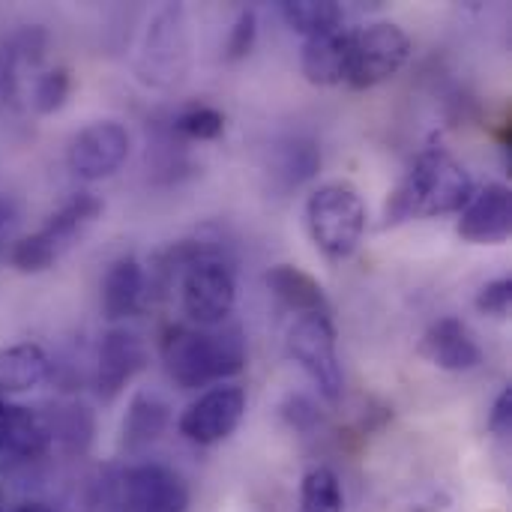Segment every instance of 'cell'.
Wrapping results in <instances>:
<instances>
[{
	"label": "cell",
	"mask_w": 512,
	"mask_h": 512,
	"mask_svg": "<svg viewBox=\"0 0 512 512\" xmlns=\"http://www.w3.org/2000/svg\"><path fill=\"white\" fill-rule=\"evenodd\" d=\"M147 294V276L144 267L138 264V258L126 255L117 258L105 279H102V312L108 321H126L132 318Z\"/></svg>",
	"instance_id": "cell-18"
},
{
	"label": "cell",
	"mask_w": 512,
	"mask_h": 512,
	"mask_svg": "<svg viewBox=\"0 0 512 512\" xmlns=\"http://www.w3.org/2000/svg\"><path fill=\"white\" fill-rule=\"evenodd\" d=\"M51 447V432L45 417L30 408L9 405L0 423V459L30 462L39 459Z\"/></svg>",
	"instance_id": "cell-16"
},
{
	"label": "cell",
	"mask_w": 512,
	"mask_h": 512,
	"mask_svg": "<svg viewBox=\"0 0 512 512\" xmlns=\"http://www.w3.org/2000/svg\"><path fill=\"white\" fill-rule=\"evenodd\" d=\"M189 72V21L183 6H165L144 30L135 57V75L144 87L171 90Z\"/></svg>",
	"instance_id": "cell-5"
},
{
	"label": "cell",
	"mask_w": 512,
	"mask_h": 512,
	"mask_svg": "<svg viewBox=\"0 0 512 512\" xmlns=\"http://www.w3.org/2000/svg\"><path fill=\"white\" fill-rule=\"evenodd\" d=\"M342 483L330 468H312L300 486V512H342Z\"/></svg>",
	"instance_id": "cell-23"
},
{
	"label": "cell",
	"mask_w": 512,
	"mask_h": 512,
	"mask_svg": "<svg viewBox=\"0 0 512 512\" xmlns=\"http://www.w3.org/2000/svg\"><path fill=\"white\" fill-rule=\"evenodd\" d=\"M246 414V393L243 387H213L198 396L180 417V432L201 447H213L234 435Z\"/></svg>",
	"instance_id": "cell-11"
},
{
	"label": "cell",
	"mask_w": 512,
	"mask_h": 512,
	"mask_svg": "<svg viewBox=\"0 0 512 512\" xmlns=\"http://www.w3.org/2000/svg\"><path fill=\"white\" fill-rule=\"evenodd\" d=\"M21 222V207L12 195L0 192V255L12 249L15 243V231Z\"/></svg>",
	"instance_id": "cell-30"
},
{
	"label": "cell",
	"mask_w": 512,
	"mask_h": 512,
	"mask_svg": "<svg viewBox=\"0 0 512 512\" xmlns=\"http://www.w3.org/2000/svg\"><path fill=\"white\" fill-rule=\"evenodd\" d=\"M279 12H282L285 24L294 33H303L306 39L342 30V18H345L342 6L336 0H282Z\"/></svg>",
	"instance_id": "cell-22"
},
{
	"label": "cell",
	"mask_w": 512,
	"mask_h": 512,
	"mask_svg": "<svg viewBox=\"0 0 512 512\" xmlns=\"http://www.w3.org/2000/svg\"><path fill=\"white\" fill-rule=\"evenodd\" d=\"M72 93V75L66 66H54V69H42L36 75V81L30 84V105L36 114L48 117L54 111H60L66 105Z\"/></svg>",
	"instance_id": "cell-26"
},
{
	"label": "cell",
	"mask_w": 512,
	"mask_h": 512,
	"mask_svg": "<svg viewBox=\"0 0 512 512\" xmlns=\"http://www.w3.org/2000/svg\"><path fill=\"white\" fill-rule=\"evenodd\" d=\"M189 489L165 465L126 468L108 489V512H186Z\"/></svg>",
	"instance_id": "cell-8"
},
{
	"label": "cell",
	"mask_w": 512,
	"mask_h": 512,
	"mask_svg": "<svg viewBox=\"0 0 512 512\" xmlns=\"http://www.w3.org/2000/svg\"><path fill=\"white\" fill-rule=\"evenodd\" d=\"M411 57V36L393 21H375L363 30H351V66L348 84L369 90L390 81Z\"/></svg>",
	"instance_id": "cell-7"
},
{
	"label": "cell",
	"mask_w": 512,
	"mask_h": 512,
	"mask_svg": "<svg viewBox=\"0 0 512 512\" xmlns=\"http://www.w3.org/2000/svg\"><path fill=\"white\" fill-rule=\"evenodd\" d=\"M351 66V30H333L306 39L303 45V75L312 84L333 87L348 81Z\"/></svg>",
	"instance_id": "cell-17"
},
{
	"label": "cell",
	"mask_w": 512,
	"mask_h": 512,
	"mask_svg": "<svg viewBox=\"0 0 512 512\" xmlns=\"http://www.w3.org/2000/svg\"><path fill=\"white\" fill-rule=\"evenodd\" d=\"M270 294L288 306L291 312H300V315H330V300L324 294V285L309 276L306 270L300 267H291V264H279L273 267L267 276H264Z\"/></svg>",
	"instance_id": "cell-19"
},
{
	"label": "cell",
	"mask_w": 512,
	"mask_h": 512,
	"mask_svg": "<svg viewBox=\"0 0 512 512\" xmlns=\"http://www.w3.org/2000/svg\"><path fill=\"white\" fill-rule=\"evenodd\" d=\"M264 171L270 177V189L288 195L321 171V147L309 135H285L270 144Z\"/></svg>",
	"instance_id": "cell-14"
},
{
	"label": "cell",
	"mask_w": 512,
	"mask_h": 512,
	"mask_svg": "<svg viewBox=\"0 0 512 512\" xmlns=\"http://www.w3.org/2000/svg\"><path fill=\"white\" fill-rule=\"evenodd\" d=\"M288 354L327 402L336 405L342 399L345 375L336 354V330L330 315H300L288 330Z\"/></svg>",
	"instance_id": "cell-6"
},
{
	"label": "cell",
	"mask_w": 512,
	"mask_h": 512,
	"mask_svg": "<svg viewBox=\"0 0 512 512\" xmlns=\"http://www.w3.org/2000/svg\"><path fill=\"white\" fill-rule=\"evenodd\" d=\"M129 156V132L117 120H96L78 129L69 141L66 162L78 180H105Z\"/></svg>",
	"instance_id": "cell-10"
},
{
	"label": "cell",
	"mask_w": 512,
	"mask_h": 512,
	"mask_svg": "<svg viewBox=\"0 0 512 512\" xmlns=\"http://www.w3.org/2000/svg\"><path fill=\"white\" fill-rule=\"evenodd\" d=\"M512 303V279L504 276V279H495V282H486L474 300V306L483 312V315H495V318H504L510 312Z\"/></svg>",
	"instance_id": "cell-28"
},
{
	"label": "cell",
	"mask_w": 512,
	"mask_h": 512,
	"mask_svg": "<svg viewBox=\"0 0 512 512\" xmlns=\"http://www.w3.org/2000/svg\"><path fill=\"white\" fill-rule=\"evenodd\" d=\"M102 210H105L102 198H96L93 192H78L39 231L18 237L12 243L9 264L24 276L45 273L87 234V228L102 216Z\"/></svg>",
	"instance_id": "cell-3"
},
{
	"label": "cell",
	"mask_w": 512,
	"mask_h": 512,
	"mask_svg": "<svg viewBox=\"0 0 512 512\" xmlns=\"http://www.w3.org/2000/svg\"><path fill=\"white\" fill-rule=\"evenodd\" d=\"M147 366V348L141 342L138 333L126 330V327H111L102 342H99V354H96V393L102 402H114L126 384Z\"/></svg>",
	"instance_id": "cell-12"
},
{
	"label": "cell",
	"mask_w": 512,
	"mask_h": 512,
	"mask_svg": "<svg viewBox=\"0 0 512 512\" xmlns=\"http://www.w3.org/2000/svg\"><path fill=\"white\" fill-rule=\"evenodd\" d=\"M171 132L180 141H216L225 132V114L210 105H189L174 114Z\"/></svg>",
	"instance_id": "cell-24"
},
{
	"label": "cell",
	"mask_w": 512,
	"mask_h": 512,
	"mask_svg": "<svg viewBox=\"0 0 512 512\" xmlns=\"http://www.w3.org/2000/svg\"><path fill=\"white\" fill-rule=\"evenodd\" d=\"M48 423V432H51V441H60L66 450L72 453H81L87 450L90 438H93V417L84 405H69V408H60L54 414V420H45Z\"/></svg>",
	"instance_id": "cell-25"
},
{
	"label": "cell",
	"mask_w": 512,
	"mask_h": 512,
	"mask_svg": "<svg viewBox=\"0 0 512 512\" xmlns=\"http://www.w3.org/2000/svg\"><path fill=\"white\" fill-rule=\"evenodd\" d=\"M474 198V180L462 162L441 144L426 147L408 174L393 189L384 207V228L405 225L411 219H432L465 210Z\"/></svg>",
	"instance_id": "cell-1"
},
{
	"label": "cell",
	"mask_w": 512,
	"mask_h": 512,
	"mask_svg": "<svg viewBox=\"0 0 512 512\" xmlns=\"http://www.w3.org/2000/svg\"><path fill=\"white\" fill-rule=\"evenodd\" d=\"M512 429V390H504L489 414V432L498 438H507Z\"/></svg>",
	"instance_id": "cell-31"
},
{
	"label": "cell",
	"mask_w": 512,
	"mask_h": 512,
	"mask_svg": "<svg viewBox=\"0 0 512 512\" xmlns=\"http://www.w3.org/2000/svg\"><path fill=\"white\" fill-rule=\"evenodd\" d=\"M180 297L183 312L198 327H216L222 324L237 300L234 276L222 258H204L183 270L180 279Z\"/></svg>",
	"instance_id": "cell-9"
},
{
	"label": "cell",
	"mask_w": 512,
	"mask_h": 512,
	"mask_svg": "<svg viewBox=\"0 0 512 512\" xmlns=\"http://www.w3.org/2000/svg\"><path fill=\"white\" fill-rule=\"evenodd\" d=\"M168 426V405L159 396L138 393L123 417V447L126 450H141L153 444Z\"/></svg>",
	"instance_id": "cell-21"
},
{
	"label": "cell",
	"mask_w": 512,
	"mask_h": 512,
	"mask_svg": "<svg viewBox=\"0 0 512 512\" xmlns=\"http://www.w3.org/2000/svg\"><path fill=\"white\" fill-rule=\"evenodd\" d=\"M162 360L177 387L198 390L234 378L246 369V339L237 327L228 330L171 327L162 342Z\"/></svg>",
	"instance_id": "cell-2"
},
{
	"label": "cell",
	"mask_w": 512,
	"mask_h": 512,
	"mask_svg": "<svg viewBox=\"0 0 512 512\" xmlns=\"http://www.w3.org/2000/svg\"><path fill=\"white\" fill-rule=\"evenodd\" d=\"M512 231V195L504 183H489L462 210L459 237L477 246L507 243Z\"/></svg>",
	"instance_id": "cell-13"
},
{
	"label": "cell",
	"mask_w": 512,
	"mask_h": 512,
	"mask_svg": "<svg viewBox=\"0 0 512 512\" xmlns=\"http://www.w3.org/2000/svg\"><path fill=\"white\" fill-rule=\"evenodd\" d=\"M255 39H258V18H255L252 9H243V12L237 15V21L231 24L228 42H225V60H228V63L243 60V57L255 48Z\"/></svg>",
	"instance_id": "cell-27"
},
{
	"label": "cell",
	"mask_w": 512,
	"mask_h": 512,
	"mask_svg": "<svg viewBox=\"0 0 512 512\" xmlns=\"http://www.w3.org/2000/svg\"><path fill=\"white\" fill-rule=\"evenodd\" d=\"M282 420H285L291 429H297V432H309V429L321 420V411H318V405H315L309 396L294 393V396H288V399L282 402Z\"/></svg>",
	"instance_id": "cell-29"
},
{
	"label": "cell",
	"mask_w": 512,
	"mask_h": 512,
	"mask_svg": "<svg viewBox=\"0 0 512 512\" xmlns=\"http://www.w3.org/2000/svg\"><path fill=\"white\" fill-rule=\"evenodd\" d=\"M12 512H54L48 504H39V501H24V504H18Z\"/></svg>",
	"instance_id": "cell-32"
},
{
	"label": "cell",
	"mask_w": 512,
	"mask_h": 512,
	"mask_svg": "<svg viewBox=\"0 0 512 512\" xmlns=\"http://www.w3.org/2000/svg\"><path fill=\"white\" fill-rule=\"evenodd\" d=\"M51 375V357L33 345V342H18L0 348V396L9 393H27L45 384Z\"/></svg>",
	"instance_id": "cell-20"
},
{
	"label": "cell",
	"mask_w": 512,
	"mask_h": 512,
	"mask_svg": "<svg viewBox=\"0 0 512 512\" xmlns=\"http://www.w3.org/2000/svg\"><path fill=\"white\" fill-rule=\"evenodd\" d=\"M420 354L444 372H471L483 363V351L474 333L459 318L435 321L420 339Z\"/></svg>",
	"instance_id": "cell-15"
},
{
	"label": "cell",
	"mask_w": 512,
	"mask_h": 512,
	"mask_svg": "<svg viewBox=\"0 0 512 512\" xmlns=\"http://www.w3.org/2000/svg\"><path fill=\"white\" fill-rule=\"evenodd\" d=\"M306 228L327 258H348L366 231V204L360 192L345 180L318 186L306 201Z\"/></svg>",
	"instance_id": "cell-4"
}]
</instances>
